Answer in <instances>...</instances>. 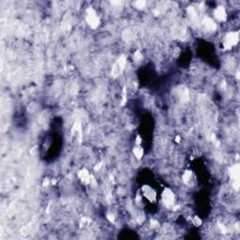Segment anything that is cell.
Here are the masks:
<instances>
[{
    "instance_id": "cell-2",
    "label": "cell",
    "mask_w": 240,
    "mask_h": 240,
    "mask_svg": "<svg viewBox=\"0 0 240 240\" xmlns=\"http://www.w3.org/2000/svg\"><path fill=\"white\" fill-rule=\"evenodd\" d=\"M238 41V35L237 33H229L228 35L225 38V41H224V47L226 49H229L231 47L235 46Z\"/></svg>"
},
{
    "instance_id": "cell-7",
    "label": "cell",
    "mask_w": 240,
    "mask_h": 240,
    "mask_svg": "<svg viewBox=\"0 0 240 240\" xmlns=\"http://www.w3.org/2000/svg\"><path fill=\"white\" fill-rule=\"evenodd\" d=\"M79 176H80V178L82 179V181H83V182H84V183H89V182H90V175H89V174L87 173V171L83 170L82 172H80Z\"/></svg>"
},
{
    "instance_id": "cell-3",
    "label": "cell",
    "mask_w": 240,
    "mask_h": 240,
    "mask_svg": "<svg viewBox=\"0 0 240 240\" xmlns=\"http://www.w3.org/2000/svg\"><path fill=\"white\" fill-rule=\"evenodd\" d=\"M87 22L88 24H90V27H93V28H96L98 25H99V18L97 17L96 13L94 12L92 10H90L88 11V14H87Z\"/></svg>"
},
{
    "instance_id": "cell-4",
    "label": "cell",
    "mask_w": 240,
    "mask_h": 240,
    "mask_svg": "<svg viewBox=\"0 0 240 240\" xmlns=\"http://www.w3.org/2000/svg\"><path fill=\"white\" fill-rule=\"evenodd\" d=\"M163 202L166 207H171L174 204V193L170 190H166L163 193Z\"/></svg>"
},
{
    "instance_id": "cell-8",
    "label": "cell",
    "mask_w": 240,
    "mask_h": 240,
    "mask_svg": "<svg viewBox=\"0 0 240 240\" xmlns=\"http://www.w3.org/2000/svg\"><path fill=\"white\" fill-rule=\"evenodd\" d=\"M144 195L147 196V197H148V198L150 199V200H154L156 198V195H155V192H154L151 188H144Z\"/></svg>"
},
{
    "instance_id": "cell-9",
    "label": "cell",
    "mask_w": 240,
    "mask_h": 240,
    "mask_svg": "<svg viewBox=\"0 0 240 240\" xmlns=\"http://www.w3.org/2000/svg\"><path fill=\"white\" fill-rule=\"evenodd\" d=\"M134 154L137 158L140 159L143 155V150L141 148H136V149H134Z\"/></svg>"
},
{
    "instance_id": "cell-1",
    "label": "cell",
    "mask_w": 240,
    "mask_h": 240,
    "mask_svg": "<svg viewBox=\"0 0 240 240\" xmlns=\"http://www.w3.org/2000/svg\"><path fill=\"white\" fill-rule=\"evenodd\" d=\"M125 64H126V57L124 55L120 56V58L117 60L116 63L115 64V66L113 67V70H112L113 76L116 77V76H118L120 73H121L123 71V70H124Z\"/></svg>"
},
{
    "instance_id": "cell-5",
    "label": "cell",
    "mask_w": 240,
    "mask_h": 240,
    "mask_svg": "<svg viewBox=\"0 0 240 240\" xmlns=\"http://www.w3.org/2000/svg\"><path fill=\"white\" fill-rule=\"evenodd\" d=\"M204 25L205 27V28L208 30H215L216 29V24L214 23L211 19L209 18H205L203 22Z\"/></svg>"
},
{
    "instance_id": "cell-10",
    "label": "cell",
    "mask_w": 240,
    "mask_h": 240,
    "mask_svg": "<svg viewBox=\"0 0 240 240\" xmlns=\"http://www.w3.org/2000/svg\"><path fill=\"white\" fill-rule=\"evenodd\" d=\"M144 4H145V3H144V1H138V2H136V3H135V5H136L137 7H138V8H143V7L144 6Z\"/></svg>"
},
{
    "instance_id": "cell-11",
    "label": "cell",
    "mask_w": 240,
    "mask_h": 240,
    "mask_svg": "<svg viewBox=\"0 0 240 240\" xmlns=\"http://www.w3.org/2000/svg\"><path fill=\"white\" fill-rule=\"evenodd\" d=\"M141 58H142V56H141V54H140L139 52L135 54V59L137 60V61H139V60H140Z\"/></svg>"
},
{
    "instance_id": "cell-6",
    "label": "cell",
    "mask_w": 240,
    "mask_h": 240,
    "mask_svg": "<svg viewBox=\"0 0 240 240\" xmlns=\"http://www.w3.org/2000/svg\"><path fill=\"white\" fill-rule=\"evenodd\" d=\"M215 15L219 20H224L226 18V12L225 10L222 7L218 8L216 11H215Z\"/></svg>"
}]
</instances>
